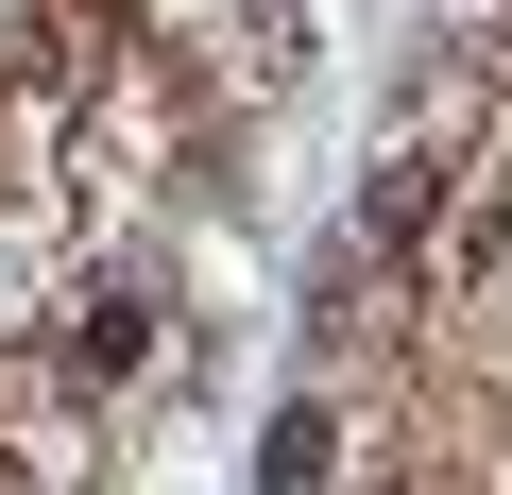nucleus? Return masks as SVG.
<instances>
[{"instance_id":"1","label":"nucleus","mask_w":512,"mask_h":495,"mask_svg":"<svg viewBox=\"0 0 512 495\" xmlns=\"http://www.w3.org/2000/svg\"><path fill=\"white\" fill-rule=\"evenodd\" d=\"M410 222H427V171H410V154H393V171H376V188H359V239H410Z\"/></svg>"}]
</instances>
